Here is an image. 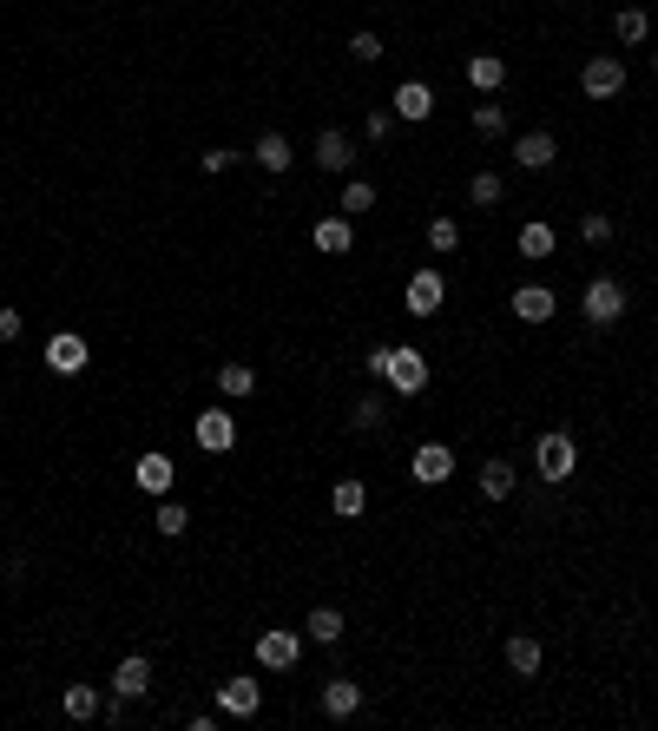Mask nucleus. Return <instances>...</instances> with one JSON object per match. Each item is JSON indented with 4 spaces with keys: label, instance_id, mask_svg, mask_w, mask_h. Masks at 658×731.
I'll return each mask as SVG.
<instances>
[{
    "label": "nucleus",
    "instance_id": "obj_12",
    "mask_svg": "<svg viewBox=\"0 0 658 731\" xmlns=\"http://www.w3.org/2000/svg\"><path fill=\"white\" fill-rule=\"evenodd\" d=\"M172 475H178V468H172V455H158V448H152V455H139V468H132V481H139L145 494H158V501L172 494Z\"/></svg>",
    "mask_w": 658,
    "mask_h": 731
},
{
    "label": "nucleus",
    "instance_id": "obj_37",
    "mask_svg": "<svg viewBox=\"0 0 658 731\" xmlns=\"http://www.w3.org/2000/svg\"><path fill=\"white\" fill-rule=\"evenodd\" d=\"M231 165H237V152H231V145H211V152L198 159V172H211V178H218V172H231Z\"/></svg>",
    "mask_w": 658,
    "mask_h": 731
},
{
    "label": "nucleus",
    "instance_id": "obj_8",
    "mask_svg": "<svg viewBox=\"0 0 658 731\" xmlns=\"http://www.w3.org/2000/svg\"><path fill=\"white\" fill-rule=\"evenodd\" d=\"M86 356H93V350H86V336H79V330L47 336V369H53V376H79V369H86Z\"/></svg>",
    "mask_w": 658,
    "mask_h": 731
},
{
    "label": "nucleus",
    "instance_id": "obj_34",
    "mask_svg": "<svg viewBox=\"0 0 658 731\" xmlns=\"http://www.w3.org/2000/svg\"><path fill=\"white\" fill-rule=\"evenodd\" d=\"M349 60H362V66H376V60H382V33H369V27H362L356 40H349Z\"/></svg>",
    "mask_w": 658,
    "mask_h": 731
},
{
    "label": "nucleus",
    "instance_id": "obj_15",
    "mask_svg": "<svg viewBox=\"0 0 658 731\" xmlns=\"http://www.w3.org/2000/svg\"><path fill=\"white\" fill-rule=\"evenodd\" d=\"M316 165L343 178L349 165H356V145H349V132H323V139H316Z\"/></svg>",
    "mask_w": 658,
    "mask_h": 731
},
{
    "label": "nucleus",
    "instance_id": "obj_31",
    "mask_svg": "<svg viewBox=\"0 0 658 731\" xmlns=\"http://www.w3.org/2000/svg\"><path fill=\"white\" fill-rule=\"evenodd\" d=\"M218 389H224V396H251V389H257V369L224 363V369H218Z\"/></svg>",
    "mask_w": 658,
    "mask_h": 731
},
{
    "label": "nucleus",
    "instance_id": "obj_27",
    "mask_svg": "<svg viewBox=\"0 0 658 731\" xmlns=\"http://www.w3.org/2000/svg\"><path fill=\"white\" fill-rule=\"evenodd\" d=\"M152 527H158V534H165V541H178V534H185V527H191V514L178 508L172 494H165V501H158V514H152Z\"/></svg>",
    "mask_w": 658,
    "mask_h": 731
},
{
    "label": "nucleus",
    "instance_id": "obj_28",
    "mask_svg": "<svg viewBox=\"0 0 658 731\" xmlns=\"http://www.w3.org/2000/svg\"><path fill=\"white\" fill-rule=\"evenodd\" d=\"M468 198H474V205H501V198H507V178L501 172H474L468 178Z\"/></svg>",
    "mask_w": 658,
    "mask_h": 731
},
{
    "label": "nucleus",
    "instance_id": "obj_13",
    "mask_svg": "<svg viewBox=\"0 0 658 731\" xmlns=\"http://www.w3.org/2000/svg\"><path fill=\"white\" fill-rule=\"evenodd\" d=\"M514 159L527 165V172H547V165L560 159V145H553V132H520V139H514Z\"/></svg>",
    "mask_w": 658,
    "mask_h": 731
},
{
    "label": "nucleus",
    "instance_id": "obj_18",
    "mask_svg": "<svg viewBox=\"0 0 658 731\" xmlns=\"http://www.w3.org/2000/svg\"><path fill=\"white\" fill-rule=\"evenodd\" d=\"M323 712L329 718H356L362 712V685L356 679H329L323 685Z\"/></svg>",
    "mask_w": 658,
    "mask_h": 731
},
{
    "label": "nucleus",
    "instance_id": "obj_35",
    "mask_svg": "<svg viewBox=\"0 0 658 731\" xmlns=\"http://www.w3.org/2000/svg\"><path fill=\"white\" fill-rule=\"evenodd\" d=\"M349 429H356V435H376V429H382V402H376V396H362V402H356V422H349Z\"/></svg>",
    "mask_w": 658,
    "mask_h": 731
},
{
    "label": "nucleus",
    "instance_id": "obj_17",
    "mask_svg": "<svg viewBox=\"0 0 658 731\" xmlns=\"http://www.w3.org/2000/svg\"><path fill=\"white\" fill-rule=\"evenodd\" d=\"M514 317L520 323H547L553 317V290L547 284H520L514 290Z\"/></svg>",
    "mask_w": 658,
    "mask_h": 731
},
{
    "label": "nucleus",
    "instance_id": "obj_36",
    "mask_svg": "<svg viewBox=\"0 0 658 731\" xmlns=\"http://www.w3.org/2000/svg\"><path fill=\"white\" fill-rule=\"evenodd\" d=\"M580 238L586 244H606L612 238V218H606V211H586V218H580Z\"/></svg>",
    "mask_w": 658,
    "mask_h": 731
},
{
    "label": "nucleus",
    "instance_id": "obj_14",
    "mask_svg": "<svg viewBox=\"0 0 658 731\" xmlns=\"http://www.w3.org/2000/svg\"><path fill=\"white\" fill-rule=\"evenodd\" d=\"M310 238H316V251H323V257H349V251H356V224H349V218H323Z\"/></svg>",
    "mask_w": 658,
    "mask_h": 731
},
{
    "label": "nucleus",
    "instance_id": "obj_11",
    "mask_svg": "<svg viewBox=\"0 0 658 731\" xmlns=\"http://www.w3.org/2000/svg\"><path fill=\"white\" fill-rule=\"evenodd\" d=\"M112 692H119V699H145V692H152V659H145V652H126L119 672H112Z\"/></svg>",
    "mask_w": 658,
    "mask_h": 731
},
{
    "label": "nucleus",
    "instance_id": "obj_40",
    "mask_svg": "<svg viewBox=\"0 0 658 731\" xmlns=\"http://www.w3.org/2000/svg\"><path fill=\"white\" fill-rule=\"evenodd\" d=\"M0 422H7V415H0Z\"/></svg>",
    "mask_w": 658,
    "mask_h": 731
},
{
    "label": "nucleus",
    "instance_id": "obj_38",
    "mask_svg": "<svg viewBox=\"0 0 658 731\" xmlns=\"http://www.w3.org/2000/svg\"><path fill=\"white\" fill-rule=\"evenodd\" d=\"M362 132H369V139L382 145V139H389V132H395V112H382V106H376V112H369V119H362Z\"/></svg>",
    "mask_w": 658,
    "mask_h": 731
},
{
    "label": "nucleus",
    "instance_id": "obj_7",
    "mask_svg": "<svg viewBox=\"0 0 658 731\" xmlns=\"http://www.w3.org/2000/svg\"><path fill=\"white\" fill-rule=\"evenodd\" d=\"M191 435H198L204 455H224V448H237V422H231V409H204L198 422H191Z\"/></svg>",
    "mask_w": 658,
    "mask_h": 731
},
{
    "label": "nucleus",
    "instance_id": "obj_26",
    "mask_svg": "<svg viewBox=\"0 0 658 731\" xmlns=\"http://www.w3.org/2000/svg\"><path fill=\"white\" fill-rule=\"evenodd\" d=\"M645 27H652V20H645V7H619V14H612V33H619V47H639Z\"/></svg>",
    "mask_w": 658,
    "mask_h": 731
},
{
    "label": "nucleus",
    "instance_id": "obj_5",
    "mask_svg": "<svg viewBox=\"0 0 658 731\" xmlns=\"http://www.w3.org/2000/svg\"><path fill=\"white\" fill-rule=\"evenodd\" d=\"M382 382H389L395 396H422V389H428V363H422V350H389V369H382Z\"/></svg>",
    "mask_w": 658,
    "mask_h": 731
},
{
    "label": "nucleus",
    "instance_id": "obj_22",
    "mask_svg": "<svg viewBox=\"0 0 658 731\" xmlns=\"http://www.w3.org/2000/svg\"><path fill=\"white\" fill-rule=\"evenodd\" d=\"M514 461H481V494L487 501H507V494H514Z\"/></svg>",
    "mask_w": 658,
    "mask_h": 731
},
{
    "label": "nucleus",
    "instance_id": "obj_39",
    "mask_svg": "<svg viewBox=\"0 0 658 731\" xmlns=\"http://www.w3.org/2000/svg\"><path fill=\"white\" fill-rule=\"evenodd\" d=\"M20 330H27V317H20V310H0V343H14Z\"/></svg>",
    "mask_w": 658,
    "mask_h": 731
},
{
    "label": "nucleus",
    "instance_id": "obj_9",
    "mask_svg": "<svg viewBox=\"0 0 658 731\" xmlns=\"http://www.w3.org/2000/svg\"><path fill=\"white\" fill-rule=\"evenodd\" d=\"M303 659V633H257V666L290 672Z\"/></svg>",
    "mask_w": 658,
    "mask_h": 731
},
{
    "label": "nucleus",
    "instance_id": "obj_3",
    "mask_svg": "<svg viewBox=\"0 0 658 731\" xmlns=\"http://www.w3.org/2000/svg\"><path fill=\"white\" fill-rule=\"evenodd\" d=\"M402 303H408V317H435L441 303H448V277L435 271V264H422V271L408 277V290H402Z\"/></svg>",
    "mask_w": 658,
    "mask_h": 731
},
{
    "label": "nucleus",
    "instance_id": "obj_23",
    "mask_svg": "<svg viewBox=\"0 0 658 731\" xmlns=\"http://www.w3.org/2000/svg\"><path fill=\"white\" fill-rule=\"evenodd\" d=\"M507 666H514L520 679H533V672H540V639H533V633H514V639H507Z\"/></svg>",
    "mask_w": 658,
    "mask_h": 731
},
{
    "label": "nucleus",
    "instance_id": "obj_20",
    "mask_svg": "<svg viewBox=\"0 0 658 731\" xmlns=\"http://www.w3.org/2000/svg\"><path fill=\"white\" fill-rule=\"evenodd\" d=\"M329 508L343 514V521H356V514L369 508V488H362L356 475H349V481H336V488H329Z\"/></svg>",
    "mask_w": 658,
    "mask_h": 731
},
{
    "label": "nucleus",
    "instance_id": "obj_6",
    "mask_svg": "<svg viewBox=\"0 0 658 731\" xmlns=\"http://www.w3.org/2000/svg\"><path fill=\"white\" fill-rule=\"evenodd\" d=\"M408 475L422 481V488H441V481L455 475V448L448 442H422L415 455H408Z\"/></svg>",
    "mask_w": 658,
    "mask_h": 731
},
{
    "label": "nucleus",
    "instance_id": "obj_21",
    "mask_svg": "<svg viewBox=\"0 0 658 731\" xmlns=\"http://www.w3.org/2000/svg\"><path fill=\"white\" fill-rule=\"evenodd\" d=\"M303 639H316V646H336V639H343V613H336V606H316L310 620H303Z\"/></svg>",
    "mask_w": 658,
    "mask_h": 731
},
{
    "label": "nucleus",
    "instance_id": "obj_24",
    "mask_svg": "<svg viewBox=\"0 0 658 731\" xmlns=\"http://www.w3.org/2000/svg\"><path fill=\"white\" fill-rule=\"evenodd\" d=\"M257 165H264V172H290V139H283V132H264V139H257V152H251Z\"/></svg>",
    "mask_w": 658,
    "mask_h": 731
},
{
    "label": "nucleus",
    "instance_id": "obj_30",
    "mask_svg": "<svg viewBox=\"0 0 658 731\" xmlns=\"http://www.w3.org/2000/svg\"><path fill=\"white\" fill-rule=\"evenodd\" d=\"M553 244H560L553 224H527V231H520V251H527V257H553Z\"/></svg>",
    "mask_w": 658,
    "mask_h": 731
},
{
    "label": "nucleus",
    "instance_id": "obj_32",
    "mask_svg": "<svg viewBox=\"0 0 658 731\" xmlns=\"http://www.w3.org/2000/svg\"><path fill=\"white\" fill-rule=\"evenodd\" d=\"M474 132L501 139V132H507V106H487V99H481V106H474Z\"/></svg>",
    "mask_w": 658,
    "mask_h": 731
},
{
    "label": "nucleus",
    "instance_id": "obj_25",
    "mask_svg": "<svg viewBox=\"0 0 658 731\" xmlns=\"http://www.w3.org/2000/svg\"><path fill=\"white\" fill-rule=\"evenodd\" d=\"M66 718H73V725H93L99 718V692L93 685H66Z\"/></svg>",
    "mask_w": 658,
    "mask_h": 731
},
{
    "label": "nucleus",
    "instance_id": "obj_2",
    "mask_svg": "<svg viewBox=\"0 0 658 731\" xmlns=\"http://www.w3.org/2000/svg\"><path fill=\"white\" fill-rule=\"evenodd\" d=\"M580 310H586V323H593V330H612V323L626 317V284H619V277H593V284H586V297H580Z\"/></svg>",
    "mask_w": 658,
    "mask_h": 731
},
{
    "label": "nucleus",
    "instance_id": "obj_10",
    "mask_svg": "<svg viewBox=\"0 0 658 731\" xmlns=\"http://www.w3.org/2000/svg\"><path fill=\"white\" fill-rule=\"evenodd\" d=\"M257 705H264V685L257 679H224L218 685V712L224 718H257Z\"/></svg>",
    "mask_w": 658,
    "mask_h": 731
},
{
    "label": "nucleus",
    "instance_id": "obj_33",
    "mask_svg": "<svg viewBox=\"0 0 658 731\" xmlns=\"http://www.w3.org/2000/svg\"><path fill=\"white\" fill-rule=\"evenodd\" d=\"M369 205H376V185L349 178V185H343V218H356V211H369Z\"/></svg>",
    "mask_w": 658,
    "mask_h": 731
},
{
    "label": "nucleus",
    "instance_id": "obj_4",
    "mask_svg": "<svg viewBox=\"0 0 658 731\" xmlns=\"http://www.w3.org/2000/svg\"><path fill=\"white\" fill-rule=\"evenodd\" d=\"M580 86H586V99L626 93V60H619V53H593V60H586V73H580Z\"/></svg>",
    "mask_w": 658,
    "mask_h": 731
},
{
    "label": "nucleus",
    "instance_id": "obj_16",
    "mask_svg": "<svg viewBox=\"0 0 658 731\" xmlns=\"http://www.w3.org/2000/svg\"><path fill=\"white\" fill-rule=\"evenodd\" d=\"M468 86H474V93H501V86H507V60H501V53H474V60H468Z\"/></svg>",
    "mask_w": 658,
    "mask_h": 731
},
{
    "label": "nucleus",
    "instance_id": "obj_19",
    "mask_svg": "<svg viewBox=\"0 0 658 731\" xmlns=\"http://www.w3.org/2000/svg\"><path fill=\"white\" fill-rule=\"evenodd\" d=\"M435 112V93H428L422 80H402L395 86V119H428Z\"/></svg>",
    "mask_w": 658,
    "mask_h": 731
},
{
    "label": "nucleus",
    "instance_id": "obj_1",
    "mask_svg": "<svg viewBox=\"0 0 658 731\" xmlns=\"http://www.w3.org/2000/svg\"><path fill=\"white\" fill-rule=\"evenodd\" d=\"M533 468H540V481H553V488L573 481V468H580V442H573L566 429H547L540 442H533Z\"/></svg>",
    "mask_w": 658,
    "mask_h": 731
},
{
    "label": "nucleus",
    "instance_id": "obj_29",
    "mask_svg": "<svg viewBox=\"0 0 658 731\" xmlns=\"http://www.w3.org/2000/svg\"><path fill=\"white\" fill-rule=\"evenodd\" d=\"M428 251H435V257L461 251V224L455 218H428Z\"/></svg>",
    "mask_w": 658,
    "mask_h": 731
}]
</instances>
